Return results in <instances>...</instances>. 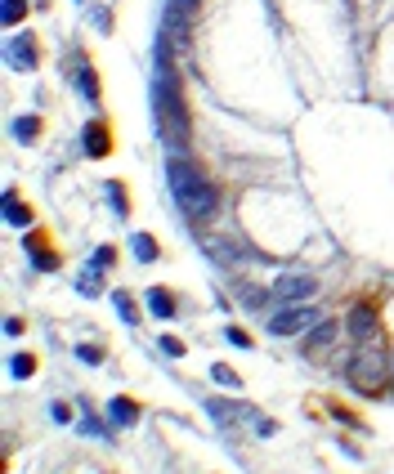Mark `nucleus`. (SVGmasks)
Here are the masks:
<instances>
[{"instance_id": "1", "label": "nucleus", "mask_w": 394, "mask_h": 474, "mask_svg": "<svg viewBox=\"0 0 394 474\" xmlns=\"http://www.w3.org/2000/svg\"><path fill=\"white\" fill-rule=\"evenodd\" d=\"M153 117H157V135L171 148V157H184V144H189V112L180 103V90H175L171 63L157 59V77H153Z\"/></svg>"}, {"instance_id": "2", "label": "nucleus", "mask_w": 394, "mask_h": 474, "mask_svg": "<svg viewBox=\"0 0 394 474\" xmlns=\"http://www.w3.org/2000/svg\"><path fill=\"white\" fill-rule=\"evenodd\" d=\"M166 179H171L175 206H180L189 220H211V215H215L220 197H215L211 179H202V170H197L189 157H171V166H166Z\"/></svg>"}, {"instance_id": "3", "label": "nucleus", "mask_w": 394, "mask_h": 474, "mask_svg": "<svg viewBox=\"0 0 394 474\" xmlns=\"http://www.w3.org/2000/svg\"><path fill=\"white\" fill-rule=\"evenodd\" d=\"M350 385L363 390V394H381L390 385V358L381 354L377 345H363L350 363Z\"/></svg>"}, {"instance_id": "4", "label": "nucleus", "mask_w": 394, "mask_h": 474, "mask_svg": "<svg viewBox=\"0 0 394 474\" xmlns=\"http://www.w3.org/2000/svg\"><path fill=\"white\" fill-rule=\"evenodd\" d=\"M318 291V278L314 273H278L274 287H269V296L283 300V305H292V300H309Z\"/></svg>"}, {"instance_id": "5", "label": "nucleus", "mask_w": 394, "mask_h": 474, "mask_svg": "<svg viewBox=\"0 0 394 474\" xmlns=\"http://www.w3.org/2000/svg\"><path fill=\"white\" fill-rule=\"evenodd\" d=\"M318 322H323L318 309L300 305V309H283V314H274V318H269V331H274V336H300V331H314Z\"/></svg>"}, {"instance_id": "6", "label": "nucleus", "mask_w": 394, "mask_h": 474, "mask_svg": "<svg viewBox=\"0 0 394 474\" xmlns=\"http://www.w3.org/2000/svg\"><path fill=\"white\" fill-rule=\"evenodd\" d=\"M112 269V246H99L95 255H90V264L81 269V278H77V291L81 296H99L103 291V273Z\"/></svg>"}, {"instance_id": "7", "label": "nucleus", "mask_w": 394, "mask_h": 474, "mask_svg": "<svg viewBox=\"0 0 394 474\" xmlns=\"http://www.w3.org/2000/svg\"><path fill=\"white\" fill-rule=\"evenodd\" d=\"M350 331L359 345H377V314H372V305H354L350 309Z\"/></svg>"}, {"instance_id": "8", "label": "nucleus", "mask_w": 394, "mask_h": 474, "mask_svg": "<svg viewBox=\"0 0 394 474\" xmlns=\"http://www.w3.org/2000/svg\"><path fill=\"white\" fill-rule=\"evenodd\" d=\"M202 251L211 255V260L220 264V269H233V264L242 260V251H238L233 242H224V237H202Z\"/></svg>"}, {"instance_id": "9", "label": "nucleus", "mask_w": 394, "mask_h": 474, "mask_svg": "<svg viewBox=\"0 0 394 474\" xmlns=\"http://www.w3.org/2000/svg\"><path fill=\"white\" fill-rule=\"evenodd\" d=\"M81 144H86V157H108V148H112L108 126H103V121H90L86 135H81Z\"/></svg>"}, {"instance_id": "10", "label": "nucleus", "mask_w": 394, "mask_h": 474, "mask_svg": "<svg viewBox=\"0 0 394 474\" xmlns=\"http://www.w3.org/2000/svg\"><path fill=\"white\" fill-rule=\"evenodd\" d=\"M9 68H18V72L36 68V41H32V36H18V41H9Z\"/></svg>"}, {"instance_id": "11", "label": "nucleus", "mask_w": 394, "mask_h": 474, "mask_svg": "<svg viewBox=\"0 0 394 474\" xmlns=\"http://www.w3.org/2000/svg\"><path fill=\"white\" fill-rule=\"evenodd\" d=\"M148 309H153V318H175V296H171V291H166V287H153V291H148Z\"/></svg>"}, {"instance_id": "12", "label": "nucleus", "mask_w": 394, "mask_h": 474, "mask_svg": "<svg viewBox=\"0 0 394 474\" xmlns=\"http://www.w3.org/2000/svg\"><path fill=\"white\" fill-rule=\"evenodd\" d=\"M108 416H112L117 425H135V421H139V403H135V398H112V403H108Z\"/></svg>"}, {"instance_id": "13", "label": "nucleus", "mask_w": 394, "mask_h": 474, "mask_svg": "<svg viewBox=\"0 0 394 474\" xmlns=\"http://www.w3.org/2000/svg\"><path fill=\"white\" fill-rule=\"evenodd\" d=\"M5 220L14 224V229H27V224H32V211H27L14 193H5Z\"/></svg>"}, {"instance_id": "14", "label": "nucleus", "mask_w": 394, "mask_h": 474, "mask_svg": "<svg viewBox=\"0 0 394 474\" xmlns=\"http://www.w3.org/2000/svg\"><path fill=\"white\" fill-rule=\"evenodd\" d=\"M77 90H81V99H86V103H99V81H95V72H90L86 63L77 68Z\"/></svg>"}, {"instance_id": "15", "label": "nucleus", "mask_w": 394, "mask_h": 474, "mask_svg": "<svg viewBox=\"0 0 394 474\" xmlns=\"http://www.w3.org/2000/svg\"><path fill=\"white\" fill-rule=\"evenodd\" d=\"M130 251H135V260H144V264L157 260V242H153L148 233H135V237H130Z\"/></svg>"}, {"instance_id": "16", "label": "nucleus", "mask_w": 394, "mask_h": 474, "mask_svg": "<svg viewBox=\"0 0 394 474\" xmlns=\"http://www.w3.org/2000/svg\"><path fill=\"white\" fill-rule=\"evenodd\" d=\"M32 372H36V358H32V354H9V376L27 381Z\"/></svg>"}, {"instance_id": "17", "label": "nucleus", "mask_w": 394, "mask_h": 474, "mask_svg": "<svg viewBox=\"0 0 394 474\" xmlns=\"http://www.w3.org/2000/svg\"><path fill=\"white\" fill-rule=\"evenodd\" d=\"M332 340H336V322H318V327H314V336H309V349L318 354V349H327Z\"/></svg>"}, {"instance_id": "18", "label": "nucleus", "mask_w": 394, "mask_h": 474, "mask_svg": "<svg viewBox=\"0 0 394 474\" xmlns=\"http://www.w3.org/2000/svg\"><path fill=\"white\" fill-rule=\"evenodd\" d=\"M211 376H215V381H220V385H224V390H242V376H238V372H233V367H229V363H215V367H211Z\"/></svg>"}, {"instance_id": "19", "label": "nucleus", "mask_w": 394, "mask_h": 474, "mask_svg": "<svg viewBox=\"0 0 394 474\" xmlns=\"http://www.w3.org/2000/svg\"><path fill=\"white\" fill-rule=\"evenodd\" d=\"M36 135H41V121H36V117H18V121H14V139H23V144H32Z\"/></svg>"}, {"instance_id": "20", "label": "nucleus", "mask_w": 394, "mask_h": 474, "mask_svg": "<svg viewBox=\"0 0 394 474\" xmlns=\"http://www.w3.org/2000/svg\"><path fill=\"white\" fill-rule=\"evenodd\" d=\"M206 407H211V416L224 425V430H233V403H224V398H211Z\"/></svg>"}, {"instance_id": "21", "label": "nucleus", "mask_w": 394, "mask_h": 474, "mask_svg": "<svg viewBox=\"0 0 394 474\" xmlns=\"http://www.w3.org/2000/svg\"><path fill=\"white\" fill-rule=\"evenodd\" d=\"M238 305L242 309H260V305H265V291H260V287H242L238 291Z\"/></svg>"}, {"instance_id": "22", "label": "nucleus", "mask_w": 394, "mask_h": 474, "mask_svg": "<svg viewBox=\"0 0 394 474\" xmlns=\"http://www.w3.org/2000/svg\"><path fill=\"white\" fill-rule=\"evenodd\" d=\"M112 305H117V314L126 318L130 327H135V322H139V314H135V305H130V296H126V291H117V296H112Z\"/></svg>"}, {"instance_id": "23", "label": "nucleus", "mask_w": 394, "mask_h": 474, "mask_svg": "<svg viewBox=\"0 0 394 474\" xmlns=\"http://www.w3.org/2000/svg\"><path fill=\"white\" fill-rule=\"evenodd\" d=\"M23 14H27V5H23V0H5V14H0V18H5V23L14 27V23H23Z\"/></svg>"}, {"instance_id": "24", "label": "nucleus", "mask_w": 394, "mask_h": 474, "mask_svg": "<svg viewBox=\"0 0 394 474\" xmlns=\"http://www.w3.org/2000/svg\"><path fill=\"white\" fill-rule=\"evenodd\" d=\"M77 358H81V363H90V367H99L103 363V349L99 345H77Z\"/></svg>"}, {"instance_id": "25", "label": "nucleus", "mask_w": 394, "mask_h": 474, "mask_svg": "<svg viewBox=\"0 0 394 474\" xmlns=\"http://www.w3.org/2000/svg\"><path fill=\"white\" fill-rule=\"evenodd\" d=\"M108 202H112V211H117V215H126V188L108 184Z\"/></svg>"}, {"instance_id": "26", "label": "nucleus", "mask_w": 394, "mask_h": 474, "mask_svg": "<svg viewBox=\"0 0 394 474\" xmlns=\"http://www.w3.org/2000/svg\"><path fill=\"white\" fill-rule=\"evenodd\" d=\"M224 336H229V345H238V349H251V336H247L242 327H229Z\"/></svg>"}, {"instance_id": "27", "label": "nucleus", "mask_w": 394, "mask_h": 474, "mask_svg": "<svg viewBox=\"0 0 394 474\" xmlns=\"http://www.w3.org/2000/svg\"><path fill=\"white\" fill-rule=\"evenodd\" d=\"M162 349H166V354H175V358L184 354V345H180V340H175V336H162Z\"/></svg>"}, {"instance_id": "28", "label": "nucleus", "mask_w": 394, "mask_h": 474, "mask_svg": "<svg viewBox=\"0 0 394 474\" xmlns=\"http://www.w3.org/2000/svg\"><path fill=\"white\" fill-rule=\"evenodd\" d=\"M95 27H99V32H108V27H112V18H108V9H95Z\"/></svg>"}, {"instance_id": "29", "label": "nucleus", "mask_w": 394, "mask_h": 474, "mask_svg": "<svg viewBox=\"0 0 394 474\" xmlns=\"http://www.w3.org/2000/svg\"><path fill=\"white\" fill-rule=\"evenodd\" d=\"M54 421H72V407L68 403H54Z\"/></svg>"}]
</instances>
